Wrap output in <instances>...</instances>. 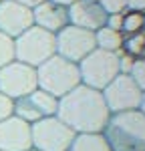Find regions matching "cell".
<instances>
[{"mask_svg": "<svg viewBox=\"0 0 145 151\" xmlns=\"http://www.w3.org/2000/svg\"><path fill=\"white\" fill-rule=\"evenodd\" d=\"M14 113V101L8 99L6 95L0 93V121H4L6 117H10Z\"/></svg>", "mask_w": 145, "mask_h": 151, "instance_id": "obj_22", "label": "cell"}, {"mask_svg": "<svg viewBox=\"0 0 145 151\" xmlns=\"http://www.w3.org/2000/svg\"><path fill=\"white\" fill-rule=\"evenodd\" d=\"M129 77L133 79V83L145 93V57H139L133 60V67L129 70Z\"/></svg>", "mask_w": 145, "mask_h": 151, "instance_id": "obj_20", "label": "cell"}, {"mask_svg": "<svg viewBox=\"0 0 145 151\" xmlns=\"http://www.w3.org/2000/svg\"><path fill=\"white\" fill-rule=\"evenodd\" d=\"M32 18H34V26L48 30L52 35H57L65 26H69V10L50 0H45L32 8Z\"/></svg>", "mask_w": 145, "mask_h": 151, "instance_id": "obj_14", "label": "cell"}, {"mask_svg": "<svg viewBox=\"0 0 145 151\" xmlns=\"http://www.w3.org/2000/svg\"><path fill=\"white\" fill-rule=\"evenodd\" d=\"M139 111L145 115V93H143V99H141V107H139Z\"/></svg>", "mask_w": 145, "mask_h": 151, "instance_id": "obj_28", "label": "cell"}, {"mask_svg": "<svg viewBox=\"0 0 145 151\" xmlns=\"http://www.w3.org/2000/svg\"><path fill=\"white\" fill-rule=\"evenodd\" d=\"M95 42H97V48H101V50L119 52L123 48V32L113 30L109 26H103L95 32Z\"/></svg>", "mask_w": 145, "mask_h": 151, "instance_id": "obj_16", "label": "cell"}, {"mask_svg": "<svg viewBox=\"0 0 145 151\" xmlns=\"http://www.w3.org/2000/svg\"><path fill=\"white\" fill-rule=\"evenodd\" d=\"M127 10L145 14V0H127Z\"/></svg>", "mask_w": 145, "mask_h": 151, "instance_id": "obj_25", "label": "cell"}, {"mask_svg": "<svg viewBox=\"0 0 145 151\" xmlns=\"http://www.w3.org/2000/svg\"><path fill=\"white\" fill-rule=\"evenodd\" d=\"M0 2H2V0H0Z\"/></svg>", "mask_w": 145, "mask_h": 151, "instance_id": "obj_32", "label": "cell"}, {"mask_svg": "<svg viewBox=\"0 0 145 151\" xmlns=\"http://www.w3.org/2000/svg\"><path fill=\"white\" fill-rule=\"evenodd\" d=\"M32 149L30 123L10 115L0 121V151H28Z\"/></svg>", "mask_w": 145, "mask_h": 151, "instance_id": "obj_11", "label": "cell"}, {"mask_svg": "<svg viewBox=\"0 0 145 151\" xmlns=\"http://www.w3.org/2000/svg\"><path fill=\"white\" fill-rule=\"evenodd\" d=\"M117 58H119V73H121V75H129L135 57H131V55H127V52L119 50V52H117Z\"/></svg>", "mask_w": 145, "mask_h": 151, "instance_id": "obj_23", "label": "cell"}, {"mask_svg": "<svg viewBox=\"0 0 145 151\" xmlns=\"http://www.w3.org/2000/svg\"><path fill=\"white\" fill-rule=\"evenodd\" d=\"M30 129H32V149L36 151H67L77 135L57 115L36 121L30 125Z\"/></svg>", "mask_w": 145, "mask_h": 151, "instance_id": "obj_6", "label": "cell"}, {"mask_svg": "<svg viewBox=\"0 0 145 151\" xmlns=\"http://www.w3.org/2000/svg\"><path fill=\"white\" fill-rule=\"evenodd\" d=\"M109 28H113V30H119L121 32V26H123V14H109L107 16V24Z\"/></svg>", "mask_w": 145, "mask_h": 151, "instance_id": "obj_24", "label": "cell"}, {"mask_svg": "<svg viewBox=\"0 0 145 151\" xmlns=\"http://www.w3.org/2000/svg\"><path fill=\"white\" fill-rule=\"evenodd\" d=\"M103 137L111 151H145V115L139 109L111 113Z\"/></svg>", "mask_w": 145, "mask_h": 151, "instance_id": "obj_2", "label": "cell"}, {"mask_svg": "<svg viewBox=\"0 0 145 151\" xmlns=\"http://www.w3.org/2000/svg\"><path fill=\"white\" fill-rule=\"evenodd\" d=\"M101 8L105 10V14H123L127 12V0H99Z\"/></svg>", "mask_w": 145, "mask_h": 151, "instance_id": "obj_21", "label": "cell"}, {"mask_svg": "<svg viewBox=\"0 0 145 151\" xmlns=\"http://www.w3.org/2000/svg\"><path fill=\"white\" fill-rule=\"evenodd\" d=\"M123 52L139 58L145 57V32H135V35H123Z\"/></svg>", "mask_w": 145, "mask_h": 151, "instance_id": "obj_17", "label": "cell"}, {"mask_svg": "<svg viewBox=\"0 0 145 151\" xmlns=\"http://www.w3.org/2000/svg\"><path fill=\"white\" fill-rule=\"evenodd\" d=\"M57 117L75 133H103L111 111L101 91L79 85L69 95L59 99Z\"/></svg>", "mask_w": 145, "mask_h": 151, "instance_id": "obj_1", "label": "cell"}, {"mask_svg": "<svg viewBox=\"0 0 145 151\" xmlns=\"http://www.w3.org/2000/svg\"><path fill=\"white\" fill-rule=\"evenodd\" d=\"M55 36H57V55L71 63H77V65L97 48L95 32L72 26V24L65 26Z\"/></svg>", "mask_w": 145, "mask_h": 151, "instance_id": "obj_9", "label": "cell"}, {"mask_svg": "<svg viewBox=\"0 0 145 151\" xmlns=\"http://www.w3.org/2000/svg\"><path fill=\"white\" fill-rule=\"evenodd\" d=\"M57 111H59V99L36 89L32 93H28L26 97H20V99L14 101V113L12 115L20 117L22 121L32 125L40 119L55 117Z\"/></svg>", "mask_w": 145, "mask_h": 151, "instance_id": "obj_10", "label": "cell"}, {"mask_svg": "<svg viewBox=\"0 0 145 151\" xmlns=\"http://www.w3.org/2000/svg\"><path fill=\"white\" fill-rule=\"evenodd\" d=\"M36 83L40 91L57 99H62L65 95H69L72 89L81 85L79 65L55 55L40 67H36Z\"/></svg>", "mask_w": 145, "mask_h": 151, "instance_id": "obj_3", "label": "cell"}, {"mask_svg": "<svg viewBox=\"0 0 145 151\" xmlns=\"http://www.w3.org/2000/svg\"><path fill=\"white\" fill-rule=\"evenodd\" d=\"M30 26H34L32 8H26L12 0L0 2V32L8 35L10 38H16L26 32Z\"/></svg>", "mask_w": 145, "mask_h": 151, "instance_id": "obj_12", "label": "cell"}, {"mask_svg": "<svg viewBox=\"0 0 145 151\" xmlns=\"http://www.w3.org/2000/svg\"><path fill=\"white\" fill-rule=\"evenodd\" d=\"M79 73H81V85H87L95 91H103L117 75H121L117 52L95 48L79 63Z\"/></svg>", "mask_w": 145, "mask_h": 151, "instance_id": "obj_5", "label": "cell"}, {"mask_svg": "<svg viewBox=\"0 0 145 151\" xmlns=\"http://www.w3.org/2000/svg\"><path fill=\"white\" fill-rule=\"evenodd\" d=\"M12 60H16V52H14V38L8 35L0 32V69L10 65Z\"/></svg>", "mask_w": 145, "mask_h": 151, "instance_id": "obj_19", "label": "cell"}, {"mask_svg": "<svg viewBox=\"0 0 145 151\" xmlns=\"http://www.w3.org/2000/svg\"><path fill=\"white\" fill-rule=\"evenodd\" d=\"M101 93L111 113L135 111L141 107V99H143V91L133 83L129 75H117Z\"/></svg>", "mask_w": 145, "mask_h": 151, "instance_id": "obj_8", "label": "cell"}, {"mask_svg": "<svg viewBox=\"0 0 145 151\" xmlns=\"http://www.w3.org/2000/svg\"><path fill=\"white\" fill-rule=\"evenodd\" d=\"M141 30H143V14L141 12H133V10L123 12L121 32L123 35H135V32H141Z\"/></svg>", "mask_w": 145, "mask_h": 151, "instance_id": "obj_18", "label": "cell"}, {"mask_svg": "<svg viewBox=\"0 0 145 151\" xmlns=\"http://www.w3.org/2000/svg\"><path fill=\"white\" fill-rule=\"evenodd\" d=\"M12 2H18V4H22L26 8H34V6H38V4L45 2V0H12Z\"/></svg>", "mask_w": 145, "mask_h": 151, "instance_id": "obj_26", "label": "cell"}, {"mask_svg": "<svg viewBox=\"0 0 145 151\" xmlns=\"http://www.w3.org/2000/svg\"><path fill=\"white\" fill-rule=\"evenodd\" d=\"M95 2H99V0H95Z\"/></svg>", "mask_w": 145, "mask_h": 151, "instance_id": "obj_31", "label": "cell"}, {"mask_svg": "<svg viewBox=\"0 0 145 151\" xmlns=\"http://www.w3.org/2000/svg\"><path fill=\"white\" fill-rule=\"evenodd\" d=\"M67 10H69V24L72 26L97 32L107 24V14L95 0H77Z\"/></svg>", "mask_w": 145, "mask_h": 151, "instance_id": "obj_13", "label": "cell"}, {"mask_svg": "<svg viewBox=\"0 0 145 151\" xmlns=\"http://www.w3.org/2000/svg\"><path fill=\"white\" fill-rule=\"evenodd\" d=\"M50 2H55V4H59V6H65V8H69L71 4H75L77 0H50Z\"/></svg>", "mask_w": 145, "mask_h": 151, "instance_id": "obj_27", "label": "cell"}, {"mask_svg": "<svg viewBox=\"0 0 145 151\" xmlns=\"http://www.w3.org/2000/svg\"><path fill=\"white\" fill-rule=\"evenodd\" d=\"M67 151H111L103 133H77Z\"/></svg>", "mask_w": 145, "mask_h": 151, "instance_id": "obj_15", "label": "cell"}, {"mask_svg": "<svg viewBox=\"0 0 145 151\" xmlns=\"http://www.w3.org/2000/svg\"><path fill=\"white\" fill-rule=\"evenodd\" d=\"M28 151H36V149H28Z\"/></svg>", "mask_w": 145, "mask_h": 151, "instance_id": "obj_30", "label": "cell"}, {"mask_svg": "<svg viewBox=\"0 0 145 151\" xmlns=\"http://www.w3.org/2000/svg\"><path fill=\"white\" fill-rule=\"evenodd\" d=\"M14 52L16 60L36 69L57 55V36L38 26H30L26 32L14 38Z\"/></svg>", "mask_w": 145, "mask_h": 151, "instance_id": "obj_4", "label": "cell"}, {"mask_svg": "<svg viewBox=\"0 0 145 151\" xmlns=\"http://www.w3.org/2000/svg\"><path fill=\"white\" fill-rule=\"evenodd\" d=\"M38 89L36 83V69L30 65H24L20 60H12L10 65L0 69V93L8 99L16 101L26 97Z\"/></svg>", "mask_w": 145, "mask_h": 151, "instance_id": "obj_7", "label": "cell"}, {"mask_svg": "<svg viewBox=\"0 0 145 151\" xmlns=\"http://www.w3.org/2000/svg\"><path fill=\"white\" fill-rule=\"evenodd\" d=\"M143 32H145V14H143Z\"/></svg>", "mask_w": 145, "mask_h": 151, "instance_id": "obj_29", "label": "cell"}]
</instances>
